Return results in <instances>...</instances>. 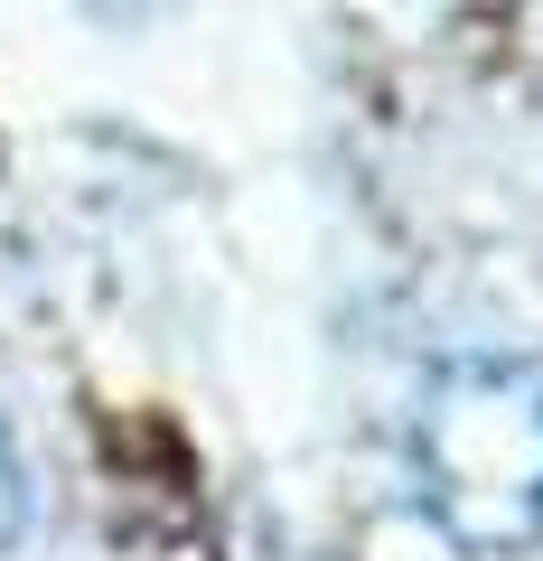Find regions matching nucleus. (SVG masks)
Instances as JSON below:
<instances>
[{
  "label": "nucleus",
  "mask_w": 543,
  "mask_h": 561,
  "mask_svg": "<svg viewBox=\"0 0 543 561\" xmlns=\"http://www.w3.org/2000/svg\"><path fill=\"white\" fill-rule=\"evenodd\" d=\"M412 496L468 561L543 542V365L450 356L412 412Z\"/></svg>",
  "instance_id": "1"
},
{
  "label": "nucleus",
  "mask_w": 543,
  "mask_h": 561,
  "mask_svg": "<svg viewBox=\"0 0 543 561\" xmlns=\"http://www.w3.org/2000/svg\"><path fill=\"white\" fill-rule=\"evenodd\" d=\"M29 534V468H20V440H10V421H0V552Z\"/></svg>",
  "instance_id": "2"
}]
</instances>
